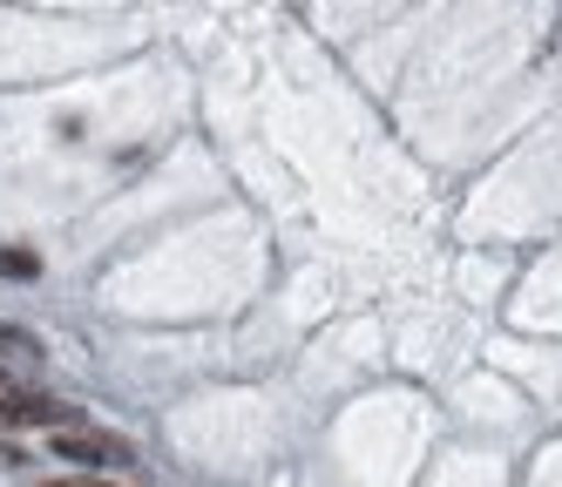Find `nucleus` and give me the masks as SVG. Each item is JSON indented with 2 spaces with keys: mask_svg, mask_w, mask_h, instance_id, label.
Masks as SVG:
<instances>
[{
  "mask_svg": "<svg viewBox=\"0 0 562 487\" xmlns=\"http://www.w3.org/2000/svg\"><path fill=\"white\" fill-rule=\"evenodd\" d=\"M34 271H42L34 251H0V278H34Z\"/></svg>",
  "mask_w": 562,
  "mask_h": 487,
  "instance_id": "nucleus-3",
  "label": "nucleus"
},
{
  "mask_svg": "<svg viewBox=\"0 0 562 487\" xmlns=\"http://www.w3.org/2000/svg\"><path fill=\"white\" fill-rule=\"evenodd\" d=\"M55 461H82V467H95V474H109V467H130L136 454H130V440H115V433H82V427H68V433H55V446H48Z\"/></svg>",
  "mask_w": 562,
  "mask_h": 487,
  "instance_id": "nucleus-1",
  "label": "nucleus"
},
{
  "mask_svg": "<svg viewBox=\"0 0 562 487\" xmlns=\"http://www.w3.org/2000/svg\"><path fill=\"white\" fill-rule=\"evenodd\" d=\"M0 386H8V373H0Z\"/></svg>",
  "mask_w": 562,
  "mask_h": 487,
  "instance_id": "nucleus-6",
  "label": "nucleus"
},
{
  "mask_svg": "<svg viewBox=\"0 0 562 487\" xmlns=\"http://www.w3.org/2000/svg\"><path fill=\"white\" fill-rule=\"evenodd\" d=\"M0 427H75V406L48 393H8L0 386Z\"/></svg>",
  "mask_w": 562,
  "mask_h": 487,
  "instance_id": "nucleus-2",
  "label": "nucleus"
},
{
  "mask_svg": "<svg viewBox=\"0 0 562 487\" xmlns=\"http://www.w3.org/2000/svg\"><path fill=\"white\" fill-rule=\"evenodd\" d=\"M48 487H115V480H102V474H89V480H48Z\"/></svg>",
  "mask_w": 562,
  "mask_h": 487,
  "instance_id": "nucleus-5",
  "label": "nucleus"
},
{
  "mask_svg": "<svg viewBox=\"0 0 562 487\" xmlns=\"http://www.w3.org/2000/svg\"><path fill=\"white\" fill-rule=\"evenodd\" d=\"M0 346H8V352H21V359H34V352H42V346H34L27 332H8V325H0Z\"/></svg>",
  "mask_w": 562,
  "mask_h": 487,
  "instance_id": "nucleus-4",
  "label": "nucleus"
}]
</instances>
